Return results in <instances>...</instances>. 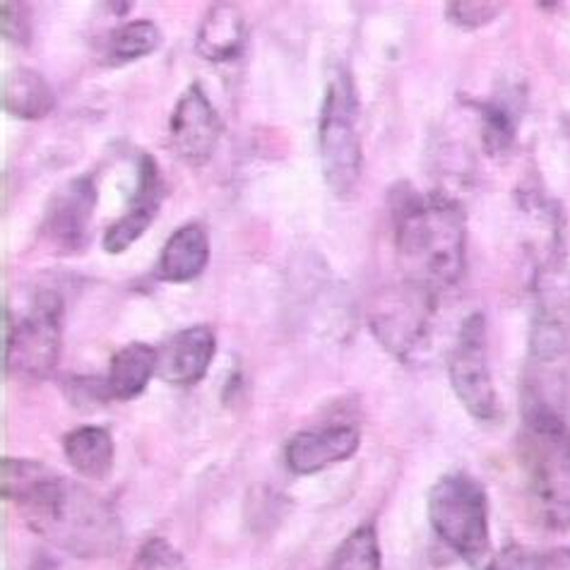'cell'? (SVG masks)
<instances>
[{
    "instance_id": "obj_1",
    "label": "cell",
    "mask_w": 570,
    "mask_h": 570,
    "mask_svg": "<svg viewBox=\"0 0 570 570\" xmlns=\"http://www.w3.org/2000/svg\"><path fill=\"white\" fill-rule=\"evenodd\" d=\"M0 491L6 501L18 505L29 530L75 559H107L124 544L114 505L49 464L3 458Z\"/></svg>"
},
{
    "instance_id": "obj_2",
    "label": "cell",
    "mask_w": 570,
    "mask_h": 570,
    "mask_svg": "<svg viewBox=\"0 0 570 570\" xmlns=\"http://www.w3.org/2000/svg\"><path fill=\"white\" fill-rule=\"evenodd\" d=\"M390 219L397 258L410 279L436 292L460 284L468 267V215L455 198L395 184L390 190Z\"/></svg>"
},
{
    "instance_id": "obj_3",
    "label": "cell",
    "mask_w": 570,
    "mask_h": 570,
    "mask_svg": "<svg viewBox=\"0 0 570 570\" xmlns=\"http://www.w3.org/2000/svg\"><path fill=\"white\" fill-rule=\"evenodd\" d=\"M518 455L537 520L547 530H570V426L547 404H524Z\"/></svg>"
},
{
    "instance_id": "obj_4",
    "label": "cell",
    "mask_w": 570,
    "mask_h": 570,
    "mask_svg": "<svg viewBox=\"0 0 570 570\" xmlns=\"http://www.w3.org/2000/svg\"><path fill=\"white\" fill-rule=\"evenodd\" d=\"M318 153L327 188L337 198H352L364 169L362 135H358V95L352 72L340 66L327 82L321 118Z\"/></svg>"
},
{
    "instance_id": "obj_5",
    "label": "cell",
    "mask_w": 570,
    "mask_h": 570,
    "mask_svg": "<svg viewBox=\"0 0 570 570\" xmlns=\"http://www.w3.org/2000/svg\"><path fill=\"white\" fill-rule=\"evenodd\" d=\"M429 522L441 542L458 557L479 566L491 549L489 497L468 472L443 474L429 491Z\"/></svg>"
},
{
    "instance_id": "obj_6",
    "label": "cell",
    "mask_w": 570,
    "mask_h": 570,
    "mask_svg": "<svg viewBox=\"0 0 570 570\" xmlns=\"http://www.w3.org/2000/svg\"><path fill=\"white\" fill-rule=\"evenodd\" d=\"M63 350V298L58 292H39L24 318L14 323L3 306V373L41 381L51 376Z\"/></svg>"
},
{
    "instance_id": "obj_7",
    "label": "cell",
    "mask_w": 570,
    "mask_h": 570,
    "mask_svg": "<svg viewBox=\"0 0 570 570\" xmlns=\"http://www.w3.org/2000/svg\"><path fill=\"white\" fill-rule=\"evenodd\" d=\"M439 292L416 279H402L381 289L368 306V327L381 347L397 362L412 358L426 347L436 321Z\"/></svg>"
},
{
    "instance_id": "obj_8",
    "label": "cell",
    "mask_w": 570,
    "mask_h": 570,
    "mask_svg": "<svg viewBox=\"0 0 570 570\" xmlns=\"http://www.w3.org/2000/svg\"><path fill=\"white\" fill-rule=\"evenodd\" d=\"M448 376L464 412L476 422H497L501 404L489 366L484 313H470L462 321L448 356Z\"/></svg>"
},
{
    "instance_id": "obj_9",
    "label": "cell",
    "mask_w": 570,
    "mask_h": 570,
    "mask_svg": "<svg viewBox=\"0 0 570 570\" xmlns=\"http://www.w3.org/2000/svg\"><path fill=\"white\" fill-rule=\"evenodd\" d=\"M99 200L97 176L82 174L58 188L41 217L39 238L53 255H78L92 238V217Z\"/></svg>"
},
{
    "instance_id": "obj_10",
    "label": "cell",
    "mask_w": 570,
    "mask_h": 570,
    "mask_svg": "<svg viewBox=\"0 0 570 570\" xmlns=\"http://www.w3.org/2000/svg\"><path fill=\"white\" fill-rule=\"evenodd\" d=\"M222 135L224 124L205 87L200 82L188 85L169 118V145L174 155L190 167H203L213 159Z\"/></svg>"
},
{
    "instance_id": "obj_11",
    "label": "cell",
    "mask_w": 570,
    "mask_h": 570,
    "mask_svg": "<svg viewBox=\"0 0 570 570\" xmlns=\"http://www.w3.org/2000/svg\"><path fill=\"white\" fill-rule=\"evenodd\" d=\"M164 200V178L159 164L153 155H140L138 161V181L130 195L126 213L118 217L104 234V250L111 255L126 253L138 238L153 227L155 217Z\"/></svg>"
},
{
    "instance_id": "obj_12",
    "label": "cell",
    "mask_w": 570,
    "mask_h": 570,
    "mask_svg": "<svg viewBox=\"0 0 570 570\" xmlns=\"http://www.w3.org/2000/svg\"><path fill=\"white\" fill-rule=\"evenodd\" d=\"M362 448V433L350 424H333L294 433L284 445V462L294 474H318L333 464L347 462Z\"/></svg>"
},
{
    "instance_id": "obj_13",
    "label": "cell",
    "mask_w": 570,
    "mask_h": 570,
    "mask_svg": "<svg viewBox=\"0 0 570 570\" xmlns=\"http://www.w3.org/2000/svg\"><path fill=\"white\" fill-rule=\"evenodd\" d=\"M217 354L215 330L207 325H193L176 333L157 350V379L171 385L200 383Z\"/></svg>"
},
{
    "instance_id": "obj_14",
    "label": "cell",
    "mask_w": 570,
    "mask_h": 570,
    "mask_svg": "<svg viewBox=\"0 0 570 570\" xmlns=\"http://www.w3.org/2000/svg\"><path fill=\"white\" fill-rule=\"evenodd\" d=\"M246 49V18L234 3L209 6L195 35V51L209 63H232Z\"/></svg>"
},
{
    "instance_id": "obj_15",
    "label": "cell",
    "mask_w": 570,
    "mask_h": 570,
    "mask_svg": "<svg viewBox=\"0 0 570 570\" xmlns=\"http://www.w3.org/2000/svg\"><path fill=\"white\" fill-rule=\"evenodd\" d=\"M209 263V236L198 222L181 224L164 244L155 275L161 282L188 284L198 279Z\"/></svg>"
},
{
    "instance_id": "obj_16",
    "label": "cell",
    "mask_w": 570,
    "mask_h": 570,
    "mask_svg": "<svg viewBox=\"0 0 570 570\" xmlns=\"http://www.w3.org/2000/svg\"><path fill=\"white\" fill-rule=\"evenodd\" d=\"M157 376V347L145 342H130L111 356L109 373L104 387L111 400H135L140 397L149 381Z\"/></svg>"
},
{
    "instance_id": "obj_17",
    "label": "cell",
    "mask_w": 570,
    "mask_h": 570,
    "mask_svg": "<svg viewBox=\"0 0 570 570\" xmlns=\"http://www.w3.org/2000/svg\"><path fill=\"white\" fill-rule=\"evenodd\" d=\"M0 101L8 116L18 121H41L56 109V92L51 82L32 68H14L6 72Z\"/></svg>"
},
{
    "instance_id": "obj_18",
    "label": "cell",
    "mask_w": 570,
    "mask_h": 570,
    "mask_svg": "<svg viewBox=\"0 0 570 570\" xmlns=\"http://www.w3.org/2000/svg\"><path fill=\"white\" fill-rule=\"evenodd\" d=\"M63 453L75 472L99 482V479L109 476L114 470L116 445H114V436L107 429L78 426L70 433H66Z\"/></svg>"
},
{
    "instance_id": "obj_19",
    "label": "cell",
    "mask_w": 570,
    "mask_h": 570,
    "mask_svg": "<svg viewBox=\"0 0 570 570\" xmlns=\"http://www.w3.org/2000/svg\"><path fill=\"white\" fill-rule=\"evenodd\" d=\"M161 47V32L153 20H132L116 27L104 49V63L109 68H121L153 56Z\"/></svg>"
},
{
    "instance_id": "obj_20",
    "label": "cell",
    "mask_w": 570,
    "mask_h": 570,
    "mask_svg": "<svg viewBox=\"0 0 570 570\" xmlns=\"http://www.w3.org/2000/svg\"><path fill=\"white\" fill-rule=\"evenodd\" d=\"M383 557H381V542L376 524L364 522L352 530L344 542L337 547L330 570H381Z\"/></svg>"
},
{
    "instance_id": "obj_21",
    "label": "cell",
    "mask_w": 570,
    "mask_h": 570,
    "mask_svg": "<svg viewBox=\"0 0 570 570\" xmlns=\"http://www.w3.org/2000/svg\"><path fill=\"white\" fill-rule=\"evenodd\" d=\"M479 116H482V145L489 155H505L515 142L518 135V109L508 99H491L479 104Z\"/></svg>"
},
{
    "instance_id": "obj_22",
    "label": "cell",
    "mask_w": 570,
    "mask_h": 570,
    "mask_svg": "<svg viewBox=\"0 0 570 570\" xmlns=\"http://www.w3.org/2000/svg\"><path fill=\"white\" fill-rule=\"evenodd\" d=\"M0 29H3V39L12 47L27 49L32 43V8L20 0H6L0 6Z\"/></svg>"
},
{
    "instance_id": "obj_23",
    "label": "cell",
    "mask_w": 570,
    "mask_h": 570,
    "mask_svg": "<svg viewBox=\"0 0 570 570\" xmlns=\"http://www.w3.org/2000/svg\"><path fill=\"white\" fill-rule=\"evenodd\" d=\"M503 3H487V0H455L445 6V18L460 29H482L499 18Z\"/></svg>"
},
{
    "instance_id": "obj_24",
    "label": "cell",
    "mask_w": 570,
    "mask_h": 570,
    "mask_svg": "<svg viewBox=\"0 0 570 570\" xmlns=\"http://www.w3.org/2000/svg\"><path fill=\"white\" fill-rule=\"evenodd\" d=\"M130 570H190L167 539L155 537L145 542L138 551V557L132 559Z\"/></svg>"
},
{
    "instance_id": "obj_25",
    "label": "cell",
    "mask_w": 570,
    "mask_h": 570,
    "mask_svg": "<svg viewBox=\"0 0 570 570\" xmlns=\"http://www.w3.org/2000/svg\"><path fill=\"white\" fill-rule=\"evenodd\" d=\"M484 570H539V553L522 544H510L501 549Z\"/></svg>"
},
{
    "instance_id": "obj_26",
    "label": "cell",
    "mask_w": 570,
    "mask_h": 570,
    "mask_svg": "<svg viewBox=\"0 0 570 570\" xmlns=\"http://www.w3.org/2000/svg\"><path fill=\"white\" fill-rule=\"evenodd\" d=\"M539 570H570V547L539 553Z\"/></svg>"
}]
</instances>
